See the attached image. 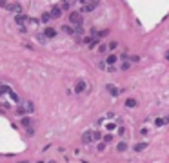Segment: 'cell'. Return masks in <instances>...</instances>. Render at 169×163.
Returning <instances> with one entry per match:
<instances>
[{"label":"cell","instance_id":"obj_35","mask_svg":"<svg viewBox=\"0 0 169 163\" xmlns=\"http://www.w3.org/2000/svg\"><path fill=\"white\" fill-rule=\"evenodd\" d=\"M166 60H167V62H169V51H167V53H166Z\"/></svg>","mask_w":169,"mask_h":163},{"label":"cell","instance_id":"obj_13","mask_svg":"<svg viewBox=\"0 0 169 163\" xmlns=\"http://www.w3.org/2000/svg\"><path fill=\"white\" fill-rule=\"evenodd\" d=\"M22 105L25 107V112H27V114H33V111H35V105H33V102H24Z\"/></svg>","mask_w":169,"mask_h":163},{"label":"cell","instance_id":"obj_3","mask_svg":"<svg viewBox=\"0 0 169 163\" xmlns=\"http://www.w3.org/2000/svg\"><path fill=\"white\" fill-rule=\"evenodd\" d=\"M73 91H75L76 94H82L84 91H87V83H86L84 80H78V82L75 83V89H73Z\"/></svg>","mask_w":169,"mask_h":163},{"label":"cell","instance_id":"obj_15","mask_svg":"<svg viewBox=\"0 0 169 163\" xmlns=\"http://www.w3.org/2000/svg\"><path fill=\"white\" fill-rule=\"evenodd\" d=\"M38 24H42L40 20H35V18H29V22H27V27H31V29H36L38 27Z\"/></svg>","mask_w":169,"mask_h":163},{"label":"cell","instance_id":"obj_1","mask_svg":"<svg viewBox=\"0 0 169 163\" xmlns=\"http://www.w3.org/2000/svg\"><path fill=\"white\" fill-rule=\"evenodd\" d=\"M69 24H71L73 27H82V24H84L82 13H78V11H71V13H69Z\"/></svg>","mask_w":169,"mask_h":163},{"label":"cell","instance_id":"obj_9","mask_svg":"<svg viewBox=\"0 0 169 163\" xmlns=\"http://www.w3.org/2000/svg\"><path fill=\"white\" fill-rule=\"evenodd\" d=\"M20 123H22V127H25V129H31V127H33V118H31V116H24Z\"/></svg>","mask_w":169,"mask_h":163},{"label":"cell","instance_id":"obj_22","mask_svg":"<svg viewBox=\"0 0 169 163\" xmlns=\"http://www.w3.org/2000/svg\"><path fill=\"white\" fill-rule=\"evenodd\" d=\"M144 149H147V143H137L135 145V152H142Z\"/></svg>","mask_w":169,"mask_h":163},{"label":"cell","instance_id":"obj_32","mask_svg":"<svg viewBox=\"0 0 169 163\" xmlns=\"http://www.w3.org/2000/svg\"><path fill=\"white\" fill-rule=\"evenodd\" d=\"M18 31H20L22 34H25V33H27V25H24V27H18Z\"/></svg>","mask_w":169,"mask_h":163},{"label":"cell","instance_id":"obj_6","mask_svg":"<svg viewBox=\"0 0 169 163\" xmlns=\"http://www.w3.org/2000/svg\"><path fill=\"white\" fill-rule=\"evenodd\" d=\"M106 91H109V94H111L113 98H117V96L120 94L118 87H117V85H113V83H107V85H106Z\"/></svg>","mask_w":169,"mask_h":163},{"label":"cell","instance_id":"obj_34","mask_svg":"<svg viewBox=\"0 0 169 163\" xmlns=\"http://www.w3.org/2000/svg\"><path fill=\"white\" fill-rule=\"evenodd\" d=\"M147 132H149V129H147V127H144V129H142V131H140V134H142V136H146V134H147Z\"/></svg>","mask_w":169,"mask_h":163},{"label":"cell","instance_id":"obj_24","mask_svg":"<svg viewBox=\"0 0 169 163\" xmlns=\"http://www.w3.org/2000/svg\"><path fill=\"white\" fill-rule=\"evenodd\" d=\"M129 67H131V62H129V60H126L124 64H120V69H122V71H127Z\"/></svg>","mask_w":169,"mask_h":163},{"label":"cell","instance_id":"obj_8","mask_svg":"<svg viewBox=\"0 0 169 163\" xmlns=\"http://www.w3.org/2000/svg\"><path fill=\"white\" fill-rule=\"evenodd\" d=\"M91 142H93V132H91V131H86V132L82 134V143H84V145H89Z\"/></svg>","mask_w":169,"mask_h":163},{"label":"cell","instance_id":"obj_30","mask_svg":"<svg viewBox=\"0 0 169 163\" xmlns=\"http://www.w3.org/2000/svg\"><path fill=\"white\" fill-rule=\"evenodd\" d=\"M75 34H78V36L84 34V29H82V27H75Z\"/></svg>","mask_w":169,"mask_h":163},{"label":"cell","instance_id":"obj_16","mask_svg":"<svg viewBox=\"0 0 169 163\" xmlns=\"http://www.w3.org/2000/svg\"><path fill=\"white\" fill-rule=\"evenodd\" d=\"M7 96L11 98V102H13V103H16V105L20 103V100H18V94H16L15 91H9V94H7Z\"/></svg>","mask_w":169,"mask_h":163},{"label":"cell","instance_id":"obj_25","mask_svg":"<svg viewBox=\"0 0 169 163\" xmlns=\"http://www.w3.org/2000/svg\"><path fill=\"white\" fill-rule=\"evenodd\" d=\"M106 145H107L106 142H100V143L96 145V151H98V152H104V151H106Z\"/></svg>","mask_w":169,"mask_h":163},{"label":"cell","instance_id":"obj_12","mask_svg":"<svg viewBox=\"0 0 169 163\" xmlns=\"http://www.w3.org/2000/svg\"><path fill=\"white\" fill-rule=\"evenodd\" d=\"M62 31L67 33V34H75V27H73L71 24H64V25H62Z\"/></svg>","mask_w":169,"mask_h":163},{"label":"cell","instance_id":"obj_21","mask_svg":"<svg viewBox=\"0 0 169 163\" xmlns=\"http://www.w3.org/2000/svg\"><path fill=\"white\" fill-rule=\"evenodd\" d=\"M60 7H62V11H69L71 9V2L64 0V2H60Z\"/></svg>","mask_w":169,"mask_h":163},{"label":"cell","instance_id":"obj_38","mask_svg":"<svg viewBox=\"0 0 169 163\" xmlns=\"http://www.w3.org/2000/svg\"><path fill=\"white\" fill-rule=\"evenodd\" d=\"M36 163H44V161H36Z\"/></svg>","mask_w":169,"mask_h":163},{"label":"cell","instance_id":"obj_29","mask_svg":"<svg viewBox=\"0 0 169 163\" xmlns=\"http://www.w3.org/2000/svg\"><path fill=\"white\" fill-rule=\"evenodd\" d=\"M117 47H118L117 42H111V44H109V51H117Z\"/></svg>","mask_w":169,"mask_h":163},{"label":"cell","instance_id":"obj_19","mask_svg":"<svg viewBox=\"0 0 169 163\" xmlns=\"http://www.w3.org/2000/svg\"><path fill=\"white\" fill-rule=\"evenodd\" d=\"M117 151H118V152H126V151H127V143H126V142L117 143Z\"/></svg>","mask_w":169,"mask_h":163},{"label":"cell","instance_id":"obj_28","mask_svg":"<svg viewBox=\"0 0 169 163\" xmlns=\"http://www.w3.org/2000/svg\"><path fill=\"white\" fill-rule=\"evenodd\" d=\"M36 38H38V42H40V44H46V40H47L44 34H36Z\"/></svg>","mask_w":169,"mask_h":163},{"label":"cell","instance_id":"obj_36","mask_svg":"<svg viewBox=\"0 0 169 163\" xmlns=\"http://www.w3.org/2000/svg\"><path fill=\"white\" fill-rule=\"evenodd\" d=\"M18 163H29V161H18Z\"/></svg>","mask_w":169,"mask_h":163},{"label":"cell","instance_id":"obj_2","mask_svg":"<svg viewBox=\"0 0 169 163\" xmlns=\"http://www.w3.org/2000/svg\"><path fill=\"white\" fill-rule=\"evenodd\" d=\"M80 4H84V5H82V13H91L93 9H96V7H98V4H100V2H98V0H93V2H86V0H82Z\"/></svg>","mask_w":169,"mask_h":163},{"label":"cell","instance_id":"obj_10","mask_svg":"<svg viewBox=\"0 0 169 163\" xmlns=\"http://www.w3.org/2000/svg\"><path fill=\"white\" fill-rule=\"evenodd\" d=\"M44 36H46V38H55V36H56V29L46 27V29H44Z\"/></svg>","mask_w":169,"mask_h":163},{"label":"cell","instance_id":"obj_4","mask_svg":"<svg viewBox=\"0 0 169 163\" xmlns=\"http://www.w3.org/2000/svg\"><path fill=\"white\" fill-rule=\"evenodd\" d=\"M27 22H29V16H25V15H16L15 16V24H18L20 27L27 25Z\"/></svg>","mask_w":169,"mask_h":163},{"label":"cell","instance_id":"obj_37","mask_svg":"<svg viewBox=\"0 0 169 163\" xmlns=\"http://www.w3.org/2000/svg\"><path fill=\"white\" fill-rule=\"evenodd\" d=\"M47 163H56V161H47Z\"/></svg>","mask_w":169,"mask_h":163},{"label":"cell","instance_id":"obj_11","mask_svg":"<svg viewBox=\"0 0 169 163\" xmlns=\"http://www.w3.org/2000/svg\"><path fill=\"white\" fill-rule=\"evenodd\" d=\"M137 105H138L137 98H127V100H126V107H127V109H135Z\"/></svg>","mask_w":169,"mask_h":163},{"label":"cell","instance_id":"obj_17","mask_svg":"<svg viewBox=\"0 0 169 163\" xmlns=\"http://www.w3.org/2000/svg\"><path fill=\"white\" fill-rule=\"evenodd\" d=\"M49 20H51V13H42V15H40V22H42V24H47Z\"/></svg>","mask_w":169,"mask_h":163},{"label":"cell","instance_id":"obj_26","mask_svg":"<svg viewBox=\"0 0 169 163\" xmlns=\"http://www.w3.org/2000/svg\"><path fill=\"white\" fill-rule=\"evenodd\" d=\"M117 125H118V123H117V122H113V123H107V125H106V129L111 132V131H115V129H117Z\"/></svg>","mask_w":169,"mask_h":163},{"label":"cell","instance_id":"obj_5","mask_svg":"<svg viewBox=\"0 0 169 163\" xmlns=\"http://www.w3.org/2000/svg\"><path fill=\"white\" fill-rule=\"evenodd\" d=\"M117 62H118V56H117L115 53H111V54L106 58V64H107V67H115V65H117Z\"/></svg>","mask_w":169,"mask_h":163},{"label":"cell","instance_id":"obj_18","mask_svg":"<svg viewBox=\"0 0 169 163\" xmlns=\"http://www.w3.org/2000/svg\"><path fill=\"white\" fill-rule=\"evenodd\" d=\"M102 138H104L102 131H93V140L95 142H102Z\"/></svg>","mask_w":169,"mask_h":163},{"label":"cell","instance_id":"obj_20","mask_svg":"<svg viewBox=\"0 0 169 163\" xmlns=\"http://www.w3.org/2000/svg\"><path fill=\"white\" fill-rule=\"evenodd\" d=\"M15 112H16L18 116H22V114H25V107H24V105H16V107H15ZM22 118H24V116H22Z\"/></svg>","mask_w":169,"mask_h":163},{"label":"cell","instance_id":"obj_33","mask_svg":"<svg viewBox=\"0 0 169 163\" xmlns=\"http://www.w3.org/2000/svg\"><path fill=\"white\" fill-rule=\"evenodd\" d=\"M138 60H140V58H138L137 54H133V56H129V62H138Z\"/></svg>","mask_w":169,"mask_h":163},{"label":"cell","instance_id":"obj_31","mask_svg":"<svg viewBox=\"0 0 169 163\" xmlns=\"http://www.w3.org/2000/svg\"><path fill=\"white\" fill-rule=\"evenodd\" d=\"M25 134H27V136H35V129H33V127H31V129H25Z\"/></svg>","mask_w":169,"mask_h":163},{"label":"cell","instance_id":"obj_7","mask_svg":"<svg viewBox=\"0 0 169 163\" xmlns=\"http://www.w3.org/2000/svg\"><path fill=\"white\" fill-rule=\"evenodd\" d=\"M49 13H51V18H60L62 16V7L60 5H53Z\"/></svg>","mask_w":169,"mask_h":163},{"label":"cell","instance_id":"obj_23","mask_svg":"<svg viewBox=\"0 0 169 163\" xmlns=\"http://www.w3.org/2000/svg\"><path fill=\"white\" fill-rule=\"evenodd\" d=\"M126 132H127V131H126V127H124V125L117 129V136H120V138H124V136H126Z\"/></svg>","mask_w":169,"mask_h":163},{"label":"cell","instance_id":"obj_14","mask_svg":"<svg viewBox=\"0 0 169 163\" xmlns=\"http://www.w3.org/2000/svg\"><path fill=\"white\" fill-rule=\"evenodd\" d=\"M166 123H169L167 116H166V118H157V120H155V125H157V127H164Z\"/></svg>","mask_w":169,"mask_h":163},{"label":"cell","instance_id":"obj_27","mask_svg":"<svg viewBox=\"0 0 169 163\" xmlns=\"http://www.w3.org/2000/svg\"><path fill=\"white\" fill-rule=\"evenodd\" d=\"M104 142H106V143H111V142H113V134H111V132L104 134Z\"/></svg>","mask_w":169,"mask_h":163}]
</instances>
